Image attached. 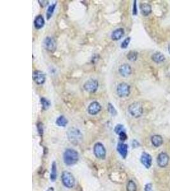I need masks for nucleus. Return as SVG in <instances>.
I'll return each mask as SVG.
<instances>
[{"mask_svg": "<svg viewBox=\"0 0 170 191\" xmlns=\"http://www.w3.org/2000/svg\"><path fill=\"white\" fill-rule=\"evenodd\" d=\"M64 162L68 166H71L77 163L78 161V154L74 149H67L64 153Z\"/></svg>", "mask_w": 170, "mask_h": 191, "instance_id": "1", "label": "nucleus"}, {"mask_svg": "<svg viewBox=\"0 0 170 191\" xmlns=\"http://www.w3.org/2000/svg\"><path fill=\"white\" fill-rule=\"evenodd\" d=\"M68 138L70 142L75 145H77L80 143L83 139L82 134L78 129L75 127H71L68 131Z\"/></svg>", "mask_w": 170, "mask_h": 191, "instance_id": "2", "label": "nucleus"}, {"mask_svg": "<svg viewBox=\"0 0 170 191\" xmlns=\"http://www.w3.org/2000/svg\"><path fill=\"white\" fill-rule=\"evenodd\" d=\"M128 111L134 118H139L144 112L143 106L140 102H134L128 107Z\"/></svg>", "mask_w": 170, "mask_h": 191, "instance_id": "3", "label": "nucleus"}, {"mask_svg": "<svg viewBox=\"0 0 170 191\" xmlns=\"http://www.w3.org/2000/svg\"><path fill=\"white\" fill-rule=\"evenodd\" d=\"M61 180L63 185L68 188H72L74 187L75 183V180L73 175L68 172H64L61 176Z\"/></svg>", "mask_w": 170, "mask_h": 191, "instance_id": "4", "label": "nucleus"}, {"mask_svg": "<svg viewBox=\"0 0 170 191\" xmlns=\"http://www.w3.org/2000/svg\"><path fill=\"white\" fill-rule=\"evenodd\" d=\"M130 85L126 82L120 83L117 87V94L120 98H126L129 96L131 92Z\"/></svg>", "mask_w": 170, "mask_h": 191, "instance_id": "5", "label": "nucleus"}, {"mask_svg": "<svg viewBox=\"0 0 170 191\" xmlns=\"http://www.w3.org/2000/svg\"><path fill=\"white\" fill-rule=\"evenodd\" d=\"M43 47L49 52H54L56 50L57 44L55 39L52 37L47 36L43 40Z\"/></svg>", "mask_w": 170, "mask_h": 191, "instance_id": "6", "label": "nucleus"}, {"mask_svg": "<svg viewBox=\"0 0 170 191\" xmlns=\"http://www.w3.org/2000/svg\"><path fill=\"white\" fill-rule=\"evenodd\" d=\"M98 82L96 80L91 79L87 80L84 85V89L89 93H94L98 89Z\"/></svg>", "mask_w": 170, "mask_h": 191, "instance_id": "7", "label": "nucleus"}, {"mask_svg": "<svg viewBox=\"0 0 170 191\" xmlns=\"http://www.w3.org/2000/svg\"><path fill=\"white\" fill-rule=\"evenodd\" d=\"M94 152L98 158L103 159L105 158L106 149L101 143H97L94 147Z\"/></svg>", "mask_w": 170, "mask_h": 191, "instance_id": "8", "label": "nucleus"}, {"mask_svg": "<svg viewBox=\"0 0 170 191\" xmlns=\"http://www.w3.org/2000/svg\"><path fill=\"white\" fill-rule=\"evenodd\" d=\"M33 78L37 85H42L45 83L46 77L45 75L41 71L35 70L33 74Z\"/></svg>", "mask_w": 170, "mask_h": 191, "instance_id": "9", "label": "nucleus"}, {"mask_svg": "<svg viewBox=\"0 0 170 191\" xmlns=\"http://www.w3.org/2000/svg\"><path fill=\"white\" fill-rule=\"evenodd\" d=\"M169 156L165 152L160 153L157 159L158 165L161 168L166 167L169 163Z\"/></svg>", "mask_w": 170, "mask_h": 191, "instance_id": "10", "label": "nucleus"}, {"mask_svg": "<svg viewBox=\"0 0 170 191\" xmlns=\"http://www.w3.org/2000/svg\"><path fill=\"white\" fill-rule=\"evenodd\" d=\"M101 110V106L97 101H93L87 108V111L90 115H97Z\"/></svg>", "mask_w": 170, "mask_h": 191, "instance_id": "11", "label": "nucleus"}, {"mask_svg": "<svg viewBox=\"0 0 170 191\" xmlns=\"http://www.w3.org/2000/svg\"><path fill=\"white\" fill-rule=\"evenodd\" d=\"M119 72L122 77H127L131 74L132 68L130 64L125 63L120 66L119 68Z\"/></svg>", "mask_w": 170, "mask_h": 191, "instance_id": "12", "label": "nucleus"}, {"mask_svg": "<svg viewBox=\"0 0 170 191\" xmlns=\"http://www.w3.org/2000/svg\"><path fill=\"white\" fill-rule=\"evenodd\" d=\"M140 160H141V162L142 163V165H144L146 168L148 169L151 167L152 159L150 154H148L146 152H144L141 155Z\"/></svg>", "mask_w": 170, "mask_h": 191, "instance_id": "13", "label": "nucleus"}, {"mask_svg": "<svg viewBox=\"0 0 170 191\" xmlns=\"http://www.w3.org/2000/svg\"><path fill=\"white\" fill-rule=\"evenodd\" d=\"M140 10L143 16H148L152 12V6L148 3H142L140 5Z\"/></svg>", "mask_w": 170, "mask_h": 191, "instance_id": "14", "label": "nucleus"}, {"mask_svg": "<svg viewBox=\"0 0 170 191\" xmlns=\"http://www.w3.org/2000/svg\"><path fill=\"white\" fill-rule=\"evenodd\" d=\"M117 151L123 158H126L128 152V146L127 144L120 143L117 146Z\"/></svg>", "mask_w": 170, "mask_h": 191, "instance_id": "15", "label": "nucleus"}, {"mask_svg": "<svg viewBox=\"0 0 170 191\" xmlns=\"http://www.w3.org/2000/svg\"><path fill=\"white\" fill-rule=\"evenodd\" d=\"M124 35V30L123 28H119L114 30L112 34V39L113 40L117 41L120 40Z\"/></svg>", "mask_w": 170, "mask_h": 191, "instance_id": "16", "label": "nucleus"}, {"mask_svg": "<svg viewBox=\"0 0 170 191\" xmlns=\"http://www.w3.org/2000/svg\"><path fill=\"white\" fill-rule=\"evenodd\" d=\"M34 25L36 30H40L43 28L45 25V20L42 16L40 15L36 17L35 21H34Z\"/></svg>", "mask_w": 170, "mask_h": 191, "instance_id": "17", "label": "nucleus"}, {"mask_svg": "<svg viewBox=\"0 0 170 191\" xmlns=\"http://www.w3.org/2000/svg\"><path fill=\"white\" fill-rule=\"evenodd\" d=\"M151 142L152 145L155 147H159L163 143V139L162 136L158 134L154 135L151 138Z\"/></svg>", "mask_w": 170, "mask_h": 191, "instance_id": "18", "label": "nucleus"}, {"mask_svg": "<svg viewBox=\"0 0 170 191\" xmlns=\"http://www.w3.org/2000/svg\"><path fill=\"white\" fill-rule=\"evenodd\" d=\"M152 59L156 63H161L165 61V57L161 52H157L152 56Z\"/></svg>", "mask_w": 170, "mask_h": 191, "instance_id": "19", "label": "nucleus"}, {"mask_svg": "<svg viewBox=\"0 0 170 191\" xmlns=\"http://www.w3.org/2000/svg\"><path fill=\"white\" fill-rule=\"evenodd\" d=\"M56 123L58 126L60 127H65L68 124L67 119L63 115H61L57 119Z\"/></svg>", "mask_w": 170, "mask_h": 191, "instance_id": "20", "label": "nucleus"}, {"mask_svg": "<svg viewBox=\"0 0 170 191\" xmlns=\"http://www.w3.org/2000/svg\"><path fill=\"white\" fill-rule=\"evenodd\" d=\"M56 6V3H53L51 5H50L48 7V9H47V13H46V17H47V20H49L52 17L54 12V10H55Z\"/></svg>", "mask_w": 170, "mask_h": 191, "instance_id": "21", "label": "nucleus"}, {"mask_svg": "<svg viewBox=\"0 0 170 191\" xmlns=\"http://www.w3.org/2000/svg\"><path fill=\"white\" fill-rule=\"evenodd\" d=\"M57 178V166L55 162H54L52 165L51 173H50V180L52 182L56 180Z\"/></svg>", "mask_w": 170, "mask_h": 191, "instance_id": "22", "label": "nucleus"}, {"mask_svg": "<svg viewBox=\"0 0 170 191\" xmlns=\"http://www.w3.org/2000/svg\"><path fill=\"white\" fill-rule=\"evenodd\" d=\"M40 103H41V105H42V107L43 110H48L51 105L50 102L45 98H40Z\"/></svg>", "mask_w": 170, "mask_h": 191, "instance_id": "23", "label": "nucleus"}, {"mask_svg": "<svg viewBox=\"0 0 170 191\" xmlns=\"http://www.w3.org/2000/svg\"><path fill=\"white\" fill-rule=\"evenodd\" d=\"M127 57L131 61H137L138 58V52L136 51H130L127 55Z\"/></svg>", "mask_w": 170, "mask_h": 191, "instance_id": "24", "label": "nucleus"}, {"mask_svg": "<svg viewBox=\"0 0 170 191\" xmlns=\"http://www.w3.org/2000/svg\"><path fill=\"white\" fill-rule=\"evenodd\" d=\"M137 187L133 180H130L127 185V191H137Z\"/></svg>", "mask_w": 170, "mask_h": 191, "instance_id": "25", "label": "nucleus"}, {"mask_svg": "<svg viewBox=\"0 0 170 191\" xmlns=\"http://www.w3.org/2000/svg\"><path fill=\"white\" fill-rule=\"evenodd\" d=\"M114 130H115V133L119 135L120 133L125 132V128L122 124H117L116 126L115 127Z\"/></svg>", "mask_w": 170, "mask_h": 191, "instance_id": "26", "label": "nucleus"}, {"mask_svg": "<svg viewBox=\"0 0 170 191\" xmlns=\"http://www.w3.org/2000/svg\"><path fill=\"white\" fill-rule=\"evenodd\" d=\"M130 41H131L130 37L126 38L125 40H124L123 42H122V43L120 45V47L123 49H126V48L129 46V44H130Z\"/></svg>", "mask_w": 170, "mask_h": 191, "instance_id": "27", "label": "nucleus"}, {"mask_svg": "<svg viewBox=\"0 0 170 191\" xmlns=\"http://www.w3.org/2000/svg\"><path fill=\"white\" fill-rule=\"evenodd\" d=\"M108 112H110V113L113 115V116H115L116 115L117 113V112L116 110V109L115 108V107L113 106V105L111 103H109L108 104Z\"/></svg>", "mask_w": 170, "mask_h": 191, "instance_id": "28", "label": "nucleus"}, {"mask_svg": "<svg viewBox=\"0 0 170 191\" xmlns=\"http://www.w3.org/2000/svg\"><path fill=\"white\" fill-rule=\"evenodd\" d=\"M137 13H138V9H137V1H134L133 9V15L137 16Z\"/></svg>", "mask_w": 170, "mask_h": 191, "instance_id": "29", "label": "nucleus"}, {"mask_svg": "<svg viewBox=\"0 0 170 191\" xmlns=\"http://www.w3.org/2000/svg\"><path fill=\"white\" fill-rule=\"evenodd\" d=\"M119 138H120V140L121 141H125L127 138V136L126 132H123V133H120L119 134Z\"/></svg>", "mask_w": 170, "mask_h": 191, "instance_id": "30", "label": "nucleus"}, {"mask_svg": "<svg viewBox=\"0 0 170 191\" xmlns=\"http://www.w3.org/2000/svg\"><path fill=\"white\" fill-rule=\"evenodd\" d=\"M145 191H153L152 185L151 183H147L145 187Z\"/></svg>", "mask_w": 170, "mask_h": 191, "instance_id": "31", "label": "nucleus"}, {"mask_svg": "<svg viewBox=\"0 0 170 191\" xmlns=\"http://www.w3.org/2000/svg\"><path fill=\"white\" fill-rule=\"evenodd\" d=\"M38 131L40 133V134H42L43 133V127H42V125L41 123L38 124Z\"/></svg>", "mask_w": 170, "mask_h": 191, "instance_id": "32", "label": "nucleus"}, {"mask_svg": "<svg viewBox=\"0 0 170 191\" xmlns=\"http://www.w3.org/2000/svg\"><path fill=\"white\" fill-rule=\"evenodd\" d=\"M38 2L40 3V5L41 6H43V4H44V5H45V6H47V5H48V3H49V2L48 1H44V3H43V1H38Z\"/></svg>", "mask_w": 170, "mask_h": 191, "instance_id": "33", "label": "nucleus"}, {"mask_svg": "<svg viewBox=\"0 0 170 191\" xmlns=\"http://www.w3.org/2000/svg\"><path fill=\"white\" fill-rule=\"evenodd\" d=\"M168 51H169V54H170V43H169V45H168Z\"/></svg>", "mask_w": 170, "mask_h": 191, "instance_id": "34", "label": "nucleus"}]
</instances>
